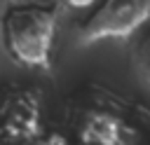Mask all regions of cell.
I'll return each mask as SVG.
<instances>
[{
  "label": "cell",
  "mask_w": 150,
  "mask_h": 145,
  "mask_svg": "<svg viewBox=\"0 0 150 145\" xmlns=\"http://www.w3.org/2000/svg\"><path fill=\"white\" fill-rule=\"evenodd\" d=\"M56 33L54 9L40 5H16L2 16V37L12 58L28 68L49 65Z\"/></svg>",
  "instance_id": "6da1fadb"
},
{
  "label": "cell",
  "mask_w": 150,
  "mask_h": 145,
  "mask_svg": "<svg viewBox=\"0 0 150 145\" xmlns=\"http://www.w3.org/2000/svg\"><path fill=\"white\" fill-rule=\"evenodd\" d=\"M66 5H70V7H75V9H84V7H91L96 0H63Z\"/></svg>",
  "instance_id": "3957f363"
},
{
  "label": "cell",
  "mask_w": 150,
  "mask_h": 145,
  "mask_svg": "<svg viewBox=\"0 0 150 145\" xmlns=\"http://www.w3.org/2000/svg\"><path fill=\"white\" fill-rule=\"evenodd\" d=\"M150 19V0H103L80 28V42L94 44L110 37H129Z\"/></svg>",
  "instance_id": "7a4b0ae2"
}]
</instances>
